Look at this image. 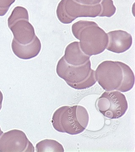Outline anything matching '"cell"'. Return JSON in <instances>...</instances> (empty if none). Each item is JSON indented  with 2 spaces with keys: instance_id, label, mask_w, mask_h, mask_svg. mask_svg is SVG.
Listing matches in <instances>:
<instances>
[{
  "instance_id": "obj_1",
  "label": "cell",
  "mask_w": 135,
  "mask_h": 152,
  "mask_svg": "<svg viewBox=\"0 0 135 152\" xmlns=\"http://www.w3.org/2000/svg\"><path fill=\"white\" fill-rule=\"evenodd\" d=\"M95 77L99 84L108 91L127 92L134 85L132 70L121 62L107 61L101 63L95 71Z\"/></svg>"
},
{
  "instance_id": "obj_2",
  "label": "cell",
  "mask_w": 135,
  "mask_h": 152,
  "mask_svg": "<svg viewBox=\"0 0 135 152\" xmlns=\"http://www.w3.org/2000/svg\"><path fill=\"white\" fill-rule=\"evenodd\" d=\"M89 121L88 113L85 107L65 106L55 112L52 123L58 132L74 135L83 132L88 126Z\"/></svg>"
},
{
  "instance_id": "obj_3",
  "label": "cell",
  "mask_w": 135,
  "mask_h": 152,
  "mask_svg": "<svg viewBox=\"0 0 135 152\" xmlns=\"http://www.w3.org/2000/svg\"><path fill=\"white\" fill-rule=\"evenodd\" d=\"M56 72L69 86L75 89L88 88L97 82L90 61L82 65L74 66L68 64L63 57L58 63Z\"/></svg>"
},
{
  "instance_id": "obj_4",
  "label": "cell",
  "mask_w": 135,
  "mask_h": 152,
  "mask_svg": "<svg viewBox=\"0 0 135 152\" xmlns=\"http://www.w3.org/2000/svg\"><path fill=\"white\" fill-rule=\"evenodd\" d=\"M96 105L100 113L110 119L123 116L128 109L126 96L117 91L104 92L98 99Z\"/></svg>"
},
{
  "instance_id": "obj_5",
  "label": "cell",
  "mask_w": 135,
  "mask_h": 152,
  "mask_svg": "<svg viewBox=\"0 0 135 152\" xmlns=\"http://www.w3.org/2000/svg\"><path fill=\"white\" fill-rule=\"evenodd\" d=\"M34 147L23 131L14 129L0 138L1 152H34Z\"/></svg>"
},
{
  "instance_id": "obj_6",
  "label": "cell",
  "mask_w": 135,
  "mask_h": 152,
  "mask_svg": "<svg viewBox=\"0 0 135 152\" xmlns=\"http://www.w3.org/2000/svg\"><path fill=\"white\" fill-rule=\"evenodd\" d=\"M14 39L21 45L31 42L36 37L34 27L26 20H20L14 24L10 28Z\"/></svg>"
},
{
  "instance_id": "obj_7",
  "label": "cell",
  "mask_w": 135,
  "mask_h": 152,
  "mask_svg": "<svg viewBox=\"0 0 135 152\" xmlns=\"http://www.w3.org/2000/svg\"><path fill=\"white\" fill-rule=\"evenodd\" d=\"M12 48L18 58L22 59H30L39 54L41 50V43L36 36L31 42L26 45L19 43L14 38L12 42Z\"/></svg>"
},
{
  "instance_id": "obj_8",
  "label": "cell",
  "mask_w": 135,
  "mask_h": 152,
  "mask_svg": "<svg viewBox=\"0 0 135 152\" xmlns=\"http://www.w3.org/2000/svg\"><path fill=\"white\" fill-rule=\"evenodd\" d=\"M81 51L79 47L74 48L68 46L66 49L65 54L63 57L65 61L71 65H82L90 61V56Z\"/></svg>"
},
{
  "instance_id": "obj_9",
  "label": "cell",
  "mask_w": 135,
  "mask_h": 152,
  "mask_svg": "<svg viewBox=\"0 0 135 152\" xmlns=\"http://www.w3.org/2000/svg\"><path fill=\"white\" fill-rule=\"evenodd\" d=\"M36 151L64 152V149L62 145L57 141L46 139L36 144Z\"/></svg>"
},
{
  "instance_id": "obj_10",
  "label": "cell",
  "mask_w": 135,
  "mask_h": 152,
  "mask_svg": "<svg viewBox=\"0 0 135 152\" xmlns=\"http://www.w3.org/2000/svg\"><path fill=\"white\" fill-rule=\"evenodd\" d=\"M20 20L29 21V15L27 9L23 7H16L8 19V25L10 28L17 22Z\"/></svg>"
},
{
  "instance_id": "obj_11",
  "label": "cell",
  "mask_w": 135,
  "mask_h": 152,
  "mask_svg": "<svg viewBox=\"0 0 135 152\" xmlns=\"http://www.w3.org/2000/svg\"><path fill=\"white\" fill-rule=\"evenodd\" d=\"M15 0H0V16L5 15Z\"/></svg>"
},
{
  "instance_id": "obj_12",
  "label": "cell",
  "mask_w": 135,
  "mask_h": 152,
  "mask_svg": "<svg viewBox=\"0 0 135 152\" xmlns=\"http://www.w3.org/2000/svg\"><path fill=\"white\" fill-rule=\"evenodd\" d=\"M3 100V95L1 91H0V110L2 107V102Z\"/></svg>"
},
{
  "instance_id": "obj_13",
  "label": "cell",
  "mask_w": 135,
  "mask_h": 152,
  "mask_svg": "<svg viewBox=\"0 0 135 152\" xmlns=\"http://www.w3.org/2000/svg\"><path fill=\"white\" fill-rule=\"evenodd\" d=\"M3 134V132L1 130V128H0V137L2 135V134Z\"/></svg>"
},
{
  "instance_id": "obj_14",
  "label": "cell",
  "mask_w": 135,
  "mask_h": 152,
  "mask_svg": "<svg viewBox=\"0 0 135 152\" xmlns=\"http://www.w3.org/2000/svg\"><path fill=\"white\" fill-rule=\"evenodd\" d=\"M91 39V38H89V39ZM91 39H93V37L91 38Z\"/></svg>"
}]
</instances>
